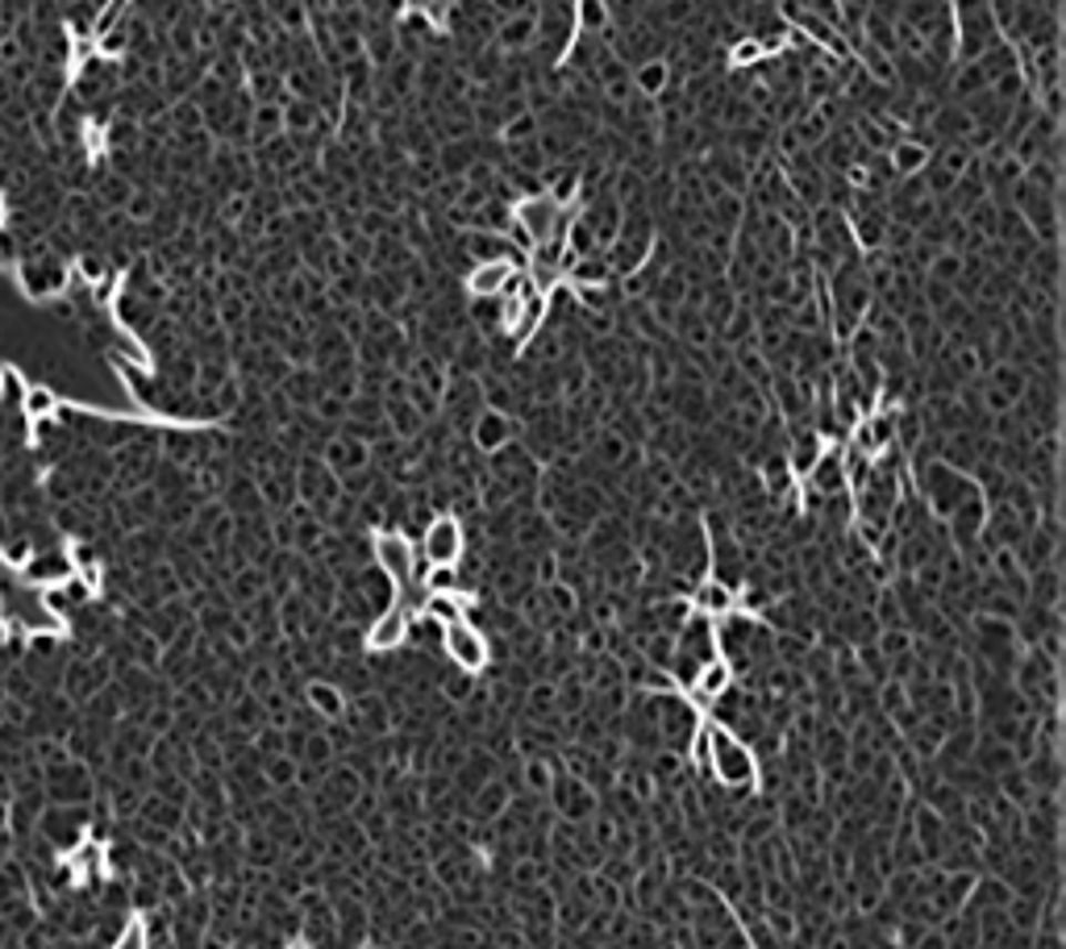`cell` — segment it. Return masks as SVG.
<instances>
[{
    "mask_svg": "<svg viewBox=\"0 0 1066 949\" xmlns=\"http://www.w3.org/2000/svg\"><path fill=\"white\" fill-rule=\"evenodd\" d=\"M467 600L463 587L459 591H426V600H421V617H430L438 629H447V625L454 621H467Z\"/></svg>",
    "mask_w": 1066,
    "mask_h": 949,
    "instance_id": "cell-14",
    "label": "cell"
},
{
    "mask_svg": "<svg viewBox=\"0 0 1066 949\" xmlns=\"http://www.w3.org/2000/svg\"><path fill=\"white\" fill-rule=\"evenodd\" d=\"M705 729H708L705 766L713 771V778L725 783V787H750V783L758 778L755 750L741 742V737H734L725 725H717L713 716H705Z\"/></svg>",
    "mask_w": 1066,
    "mask_h": 949,
    "instance_id": "cell-1",
    "label": "cell"
},
{
    "mask_svg": "<svg viewBox=\"0 0 1066 949\" xmlns=\"http://www.w3.org/2000/svg\"><path fill=\"white\" fill-rule=\"evenodd\" d=\"M413 617L417 612H409V608L396 605V600L388 608H379L376 617H371V625H367V633H362L367 654H396V650H404L409 638H413Z\"/></svg>",
    "mask_w": 1066,
    "mask_h": 949,
    "instance_id": "cell-5",
    "label": "cell"
},
{
    "mask_svg": "<svg viewBox=\"0 0 1066 949\" xmlns=\"http://www.w3.org/2000/svg\"><path fill=\"white\" fill-rule=\"evenodd\" d=\"M821 450H826V442H821V433H812V430H804L796 442H791V471L796 475H809L812 471V463L821 458Z\"/></svg>",
    "mask_w": 1066,
    "mask_h": 949,
    "instance_id": "cell-17",
    "label": "cell"
},
{
    "mask_svg": "<svg viewBox=\"0 0 1066 949\" xmlns=\"http://www.w3.org/2000/svg\"><path fill=\"white\" fill-rule=\"evenodd\" d=\"M326 458H329V471H334V475L350 479L355 471L367 466V446H362L359 437H334L326 450Z\"/></svg>",
    "mask_w": 1066,
    "mask_h": 949,
    "instance_id": "cell-15",
    "label": "cell"
},
{
    "mask_svg": "<svg viewBox=\"0 0 1066 949\" xmlns=\"http://www.w3.org/2000/svg\"><path fill=\"white\" fill-rule=\"evenodd\" d=\"M371 554H376L379 575L396 587V591H409V587L426 575V558L413 550V541L396 529H383V534L371 537Z\"/></svg>",
    "mask_w": 1066,
    "mask_h": 949,
    "instance_id": "cell-2",
    "label": "cell"
},
{
    "mask_svg": "<svg viewBox=\"0 0 1066 949\" xmlns=\"http://www.w3.org/2000/svg\"><path fill=\"white\" fill-rule=\"evenodd\" d=\"M533 42H537V13H521V18L496 21L488 47H492L500 59H525V54H533Z\"/></svg>",
    "mask_w": 1066,
    "mask_h": 949,
    "instance_id": "cell-7",
    "label": "cell"
},
{
    "mask_svg": "<svg viewBox=\"0 0 1066 949\" xmlns=\"http://www.w3.org/2000/svg\"><path fill=\"white\" fill-rule=\"evenodd\" d=\"M729 63H734V68H755V63H767V42H762V38H755V34L734 38V42H729Z\"/></svg>",
    "mask_w": 1066,
    "mask_h": 949,
    "instance_id": "cell-18",
    "label": "cell"
},
{
    "mask_svg": "<svg viewBox=\"0 0 1066 949\" xmlns=\"http://www.w3.org/2000/svg\"><path fill=\"white\" fill-rule=\"evenodd\" d=\"M688 608L696 612V617L721 621V617H729V612H738V591H734L729 584H721V579H700V584L691 587Z\"/></svg>",
    "mask_w": 1066,
    "mask_h": 949,
    "instance_id": "cell-9",
    "label": "cell"
},
{
    "mask_svg": "<svg viewBox=\"0 0 1066 949\" xmlns=\"http://www.w3.org/2000/svg\"><path fill=\"white\" fill-rule=\"evenodd\" d=\"M442 650H447V658L459 667L463 674H480L488 662H492V650H488V641H483V633L475 629L471 621H454L442 629Z\"/></svg>",
    "mask_w": 1066,
    "mask_h": 949,
    "instance_id": "cell-6",
    "label": "cell"
},
{
    "mask_svg": "<svg viewBox=\"0 0 1066 949\" xmlns=\"http://www.w3.org/2000/svg\"><path fill=\"white\" fill-rule=\"evenodd\" d=\"M68 870H71V875H92V870H104V849L101 846H80L75 854H68Z\"/></svg>",
    "mask_w": 1066,
    "mask_h": 949,
    "instance_id": "cell-20",
    "label": "cell"
},
{
    "mask_svg": "<svg viewBox=\"0 0 1066 949\" xmlns=\"http://www.w3.org/2000/svg\"><path fill=\"white\" fill-rule=\"evenodd\" d=\"M883 155H888V167H892L895 179H912V175L925 172L933 146H929V138H921V134H900Z\"/></svg>",
    "mask_w": 1066,
    "mask_h": 949,
    "instance_id": "cell-10",
    "label": "cell"
},
{
    "mask_svg": "<svg viewBox=\"0 0 1066 949\" xmlns=\"http://www.w3.org/2000/svg\"><path fill=\"white\" fill-rule=\"evenodd\" d=\"M488 9H492V18H496V21H504V18L533 13V0H488Z\"/></svg>",
    "mask_w": 1066,
    "mask_h": 949,
    "instance_id": "cell-22",
    "label": "cell"
},
{
    "mask_svg": "<svg viewBox=\"0 0 1066 949\" xmlns=\"http://www.w3.org/2000/svg\"><path fill=\"white\" fill-rule=\"evenodd\" d=\"M629 80H634V92L642 101H658V96H667V87L675 84V68L663 54H658V59H642V63L629 68Z\"/></svg>",
    "mask_w": 1066,
    "mask_h": 949,
    "instance_id": "cell-13",
    "label": "cell"
},
{
    "mask_svg": "<svg viewBox=\"0 0 1066 949\" xmlns=\"http://www.w3.org/2000/svg\"><path fill=\"white\" fill-rule=\"evenodd\" d=\"M305 695H309V704L321 712V716H342V691L329 688V683H309L305 688Z\"/></svg>",
    "mask_w": 1066,
    "mask_h": 949,
    "instance_id": "cell-19",
    "label": "cell"
},
{
    "mask_svg": "<svg viewBox=\"0 0 1066 949\" xmlns=\"http://www.w3.org/2000/svg\"><path fill=\"white\" fill-rule=\"evenodd\" d=\"M288 949H305V946H288Z\"/></svg>",
    "mask_w": 1066,
    "mask_h": 949,
    "instance_id": "cell-23",
    "label": "cell"
},
{
    "mask_svg": "<svg viewBox=\"0 0 1066 949\" xmlns=\"http://www.w3.org/2000/svg\"><path fill=\"white\" fill-rule=\"evenodd\" d=\"M567 279L571 288H604V283H613V271H608V262H604V255H575L567 267Z\"/></svg>",
    "mask_w": 1066,
    "mask_h": 949,
    "instance_id": "cell-16",
    "label": "cell"
},
{
    "mask_svg": "<svg viewBox=\"0 0 1066 949\" xmlns=\"http://www.w3.org/2000/svg\"><path fill=\"white\" fill-rule=\"evenodd\" d=\"M729 691H734V662H729V658L713 654L708 662H700V667L691 671L688 695L696 704H713V700H721Z\"/></svg>",
    "mask_w": 1066,
    "mask_h": 949,
    "instance_id": "cell-8",
    "label": "cell"
},
{
    "mask_svg": "<svg viewBox=\"0 0 1066 949\" xmlns=\"http://www.w3.org/2000/svg\"><path fill=\"white\" fill-rule=\"evenodd\" d=\"M513 217L516 225L530 234V243H563V234H567V221L571 213L567 205H558L554 196H546V192H533V196H525V200H516L513 205Z\"/></svg>",
    "mask_w": 1066,
    "mask_h": 949,
    "instance_id": "cell-3",
    "label": "cell"
},
{
    "mask_svg": "<svg viewBox=\"0 0 1066 949\" xmlns=\"http://www.w3.org/2000/svg\"><path fill=\"white\" fill-rule=\"evenodd\" d=\"M513 271L516 267H509V262H471L463 276V288L471 300H496Z\"/></svg>",
    "mask_w": 1066,
    "mask_h": 949,
    "instance_id": "cell-12",
    "label": "cell"
},
{
    "mask_svg": "<svg viewBox=\"0 0 1066 949\" xmlns=\"http://www.w3.org/2000/svg\"><path fill=\"white\" fill-rule=\"evenodd\" d=\"M113 949H151V937H146V920H142V916H130V925L121 929V937L113 941Z\"/></svg>",
    "mask_w": 1066,
    "mask_h": 949,
    "instance_id": "cell-21",
    "label": "cell"
},
{
    "mask_svg": "<svg viewBox=\"0 0 1066 949\" xmlns=\"http://www.w3.org/2000/svg\"><path fill=\"white\" fill-rule=\"evenodd\" d=\"M471 442H475L483 454H500V450L513 442V416L500 413V409H480L475 421H471Z\"/></svg>",
    "mask_w": 1066,
    "mask_h": 949,
    "instance_id": "cell-11",
    "label": "cell"
},
{
    "mask_svg": "<svg viewBox=\"0 0 1066 949\" xmlns=\"http://www.w3.org/2000/svg\"><path fill=\"white\" fill-rule=\"evenodd\" d=\"M421 558L426 567H459L467 554V529L454 513H438L421 534Z\"/></svg>",
    "mask_w": 1066,
    "mask_h": 949,
    "instance_id": "cell-4",
    "label": "cell"
}]
</instances>
